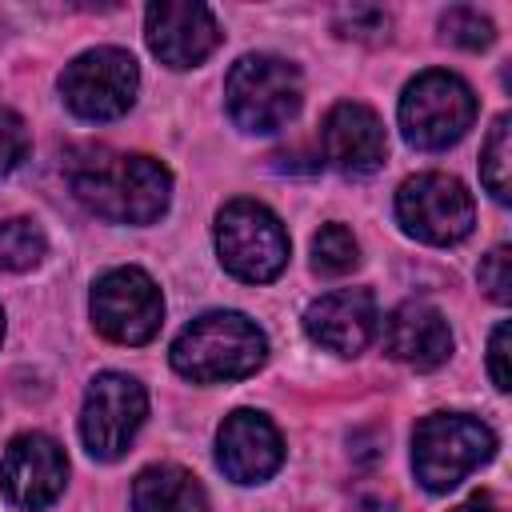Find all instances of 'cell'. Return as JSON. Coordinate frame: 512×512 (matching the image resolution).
Masks as SVG:
<instances>
[{
    "label": "cell",
    "mask_w": 512,
    "mask_h": 512,
    "mask_svg": "<svg viewBox=\"0 0 512 512\" xmlns=\"http://www.w3.org/2000/svg\"><path fill=\"white\" fill-rule=\"evenodd\" d=\"M312 264L316 272L324 276H344L360 264V248H356V236L344 228V224H324L312 240Z\"/></svg>",
    "instance_id": "d6986e66"
},
{
    "label": "cell",
    "mask_w": 512,
    "mask_h": 512,
    "mask_svg": "<svg viewBox=\"0 0 512 512\" xmlns=\"http://www.w3.org/2000/svg\"><path fill=\"white\" fill-rule=\"evenodd\" d=\"M64 480H68V460L52 436L24 432L4 448L0 484L16 508H24V512L48 508L64 492Z\"/></svg>",
    "instance_id": "8fae6325"
},
{
    "label": "cell",
    "mask_w": 512,
    "mask_h": 512,
    "mask_svg": "<svg viewBox=\"0 0 512 512\" xmlns=\"http://www.w3.org/2000/svg\"><path fill=\"white\" fill-rule=\"evenodd\" d=\"M300 72L296 64L256 52L232 64L228 84H224V100L232 120L244 132H280L296 112H300Z\"/></svg>",
    "instance_id": "277c9868"
},
{
    "label": "cell",
    "mask_w": 512,
    "mask_h": 512,
    "mask_svg": "<svg viewBox=\"0 0 512 512\" xmlns=\"http://www.w3.org/2000/svg\"><path fill=\"white\" fill-rule=\"evenodd\" d=\"M0 336H4V316H0Z\"/></svg>",
    "instance_id": "4316f807"
},
{
    "label": "cell",
    "mask_w": 512,
    "mask_h": 512,
    "mask_svg": "<svg viewBox=\"0 0 512 512\" xmlns=\"http://www.w3.org/2000/svg\"><path fill=\"white\" fill-rule=\"evenodd\" d=\"M68 184L76 200L112 224H152L164 216L172 196V176L160 160L140 152L88 148L68 164Z\"/></svg>",
    "instance_id": "6da1fadb"
},
{
    "label": "cell",
    "mask_w": 512,
    "mask_h": 512,
    "mask_svg": "<svg viewBox=\"0 0 512 512\" xmlns=\"http://www.w3.org/2000/svg\"><path fill=\"white\" fill-rule=\"evenodd\" d=\"M388 12L380 8H368V4H356V8H340L336 12V32L348 36V40H364V44H380L388 40Z\"/></svg>",
    "instance_id": "7402d4cb"
},
{
    "label": "cell",
    "mask_w": 512,
    "mask_h": 512,
    "mask_svg": "<svg viewBox=\"0 0 512 512\" xmlns=\"http://www.w3.org/2000/svg\"><path fill=\"white\" fill-rule=\"evenodd\" d=\"M476 120V96L472 88L444 68L420 72L404 96H400V128L412 148H448L456 144Z\"/></svg>",
    "instance_id": "5b68a950"
},
{
    "label": "cell",
    "mask_w": 512,
    "mask_h": 512,
    "mask_svg": "<svg viewBox=\"0 0 512 512\" xmlns=\"http://www.w3.org/2000/svg\"><path fill=\"white\" fill-rule=\"evenodd\" d=\"M376 300L368 288H336L320 300L308 304L304 312V328L308 336L340 356H356L368 348V340L376 336Z\"/></svg>",
    "instance_id": "9a60e30c"
},
{
    "label": "cell",
    "mask_w": 512,
    "mask_h": 512,
    "mask_svg": "<svg viewBox=\"0 0 512 512\" xmlns=\"http://www.w3.org/2000/svg\"><path fill=\"white\" fill-rule=\"evenodd\" d=\"M452 512H500V508H496V500H492L488 492H480V496L464 500V504H460V508H452Z\"/></svg>",
    "instance_id": "484cf974"
},
{
    "label": "cell",
    "mask_w": 512,
    "mask_h": 512,
    "mask_svg": "<svg viewBox=\"0 0 512 512\" xmlns=\"http://www.w3.org/2000/svg\"><path fill=\"white\" fill-rule=\"evenodd\" d=\"M140 68L124 48H88L60 72V96L80 120H116L132 108Z\"/></svg>",
    "instance_id": "52a82bcc"
},
{
    "label": "cell",
    "mask_w": 512,
    "mask_h": 512,
    "mask_svg": "<svg viewBox=\"0 0 512 512\" xmlns=\"http://www.w3.org/2000/svg\"><path fill=\"white\" fill-rule=\"evenodd\" d=\"M144 36L148 48L168 64V68H196L208 60L220 44V24L212 8L192 4V0H160L144 12Z\"/></svg>",
    "instance_id": "7c38bea8"
},
{
    "label": "cell",
    "mask_w": 512,
    "mask_h": 512,
    "mask_svg": "<svg viewBox=\"0 0 512 512\" xmlns=\"http://www.w3.org/2000/svg\"><path fill=\"white\" fill-rule=\"evenodd\" d=\"M512 120L508 116H496L488 140H484V152H480V176H484V188L504 204L508 200V160H512V144H508V128Z\"/></svg>",
    "instance_id": "ffe728a7"
},
{
    "label": "cell",
    "mask_w": 512,
    "mask_h": 512,
    "mask_svg": "<svg viewBox=\"0 0 512 512\" xmlns=\"http://www.w3.org/2000/svg\"><path fill=\"white\" fill-rule=\"evenodd\" d=\"M384 352L408 368H440L452 356V332L448 320L424 304V300H408L400 308H392V316L384 320Z\"/></svg>",
    "instance_id": "2e32d148"
},
{
    "label": "cell",
    "mask_w": 512,
    "mask_h": 512,
    "mask_svg": "<svg viewBox=\"0 0 512 512\" xmlns=\"http://www.w3.org/2000/svg\"><path fill=\"white\" fill-rule=\"evenodd\" d=\"M264 356L268 340L244 312H204L172 340V368L196 384L252 376Z\"/></svg>",
    "instance_id": "7a4b0ae2"
},
{
    "label": "cell",
    "mask_w": 512,
    "mask_h": 512,
    "mask_svg": "<svg viewBox=\"0 0 512 512\" xmlns=\"http://www.w3.org/2000/svg\"><path fill=\"white\" fill-rule=\"evenodd\" d=\"M28 156V124L0 104V176H8Z\"/></svg>",
    "instance_id": "603a6c76"
},
{
    "label": "cell",
    "mask_w": 512,
    "mask_h": 512,
    "mask_svg": "<svg viewBox=\"0 0 512 512\" xmlns=\"http://www.w3.org/2000/svg\"><path fill=\"white\" fill-rule=\"evenodd\" d=\"M216 460H220V468H224L228 480H236V484H260V480H268L284 464V440H280V432L272 428L268 416L240 408V412H232L220 424Z\"/></svg>",
    "instance_id": "5bb4252c"
},
{
    "label": "cell",
    "mask_w": 512,
    "mask_h": 512,
    "mask_svg": "<svg viewBox=\"0 0 512 512\" xmlns=\"http://www.w3.org/2000/svg\"><path fill=\"white\" fill-rule=\"evenodd\" d=\"M48 252V240L36 220L12 216L0 224V268L8 272H32Z\"/></svg>",
    "instance_id": "ac0fdd59"
},
{
    "label": "cell",
    "mask_w": 512,
    "mask_h": 512,
    "mask_svg": "<svg viewBox=\"0 0 512 512\" xmlns=\"http://www.w3.org/2000/svg\"><path fill=\"white\" fill-rule=\"evenodd\" d=\"M92 320L116 344H148L164 320V296L140 268H112L92 288Z\"/></svg>",
    "instance_id": "30bf717a"
},
{
    "label": "cell",
    "mask_w": 512,
    "mask_h": 512,
    "mask_svg": "<svg viewBox=\"0 0 512 512\" xmlns=\"http://www.w3.org/2000/svg\"><path fill=\"white\" fill-rule=\"evenodd\" d=\"M148 416V396L140 388V380L124 376V372H100L88 392H84V408H80V436L84 448L96 460H116L128 452L132 436L140 432Z\"/></svg>",
    "instance_id": "9c48e42d"
},
{
    "label": "cell",
    "mask_w": 512,
    "mask_h": 512,
    "mask_svg": "<svg viewBox=\"0 0 512 512\" xmlns=\"http://www.w3.org/2000/svg\"><path fill=\"white\" fill-rule=\"evenodd\" d=\"M496 452V436L488 424L464 412L424 416L412 432V468L428 492L456 488L472 468H480Z\"/></svg>",
    "instance_id": "3957f363"
},
{
    "label": "cell",
    "mask_w": 512,
    "mask_h": 512,
    "mask_svg": "<svg viewBox=\"0 0 512 512\" xmlns=\"http://www.w3.org/2000/svg\"><path fill=\"white\" fill-rule=\"evenodd\" d=\"M480 288L496 300V304H508L512 300V252L500 244L484 256L480 264Z\"/></svg>",
    "instance_id": "cb8c5ba5"
},
{
    "label": "cell",
    "mask_w": 512,
    "mask_h": 512,
    "mask_svg": "<svg viewBox=\"0 0 512 512\" xmlns=\"http://www.w3.org/2000/svg\"><path fill=\"white\" fill-rule=\"evenodd\" d=\"M440 32H444V40H452V44H460V48H488L492 40H496V28H492V20L488 16H480L476 8H448L444 12V20H440Z\"/></svg>",
    "instance_id": "44dd1931"
},
{
    "label": "cell",
    "mask_w": 512,
    "mask_h": 512,
    "mask_svg": "<svg viewBox=\"0 0 512 512\" xmlns=\"http://www.w3.org/2000/svg\"><path fill=\"white\" fill-rule=\"evenodd\" d=\"M320 148H324V160L336 172H344V176H368V172H376L384 164L388 136H384L380 116L368 104L344 100V104H336L324 116Z\"/></svg>",
    "instance_id": "4fadbf2b"
},
{
    "label": "cell",
    "mask_w": 512,
    "mask_h": 512,
    "mask_svg": "<svg viewBox=\"0 0 512 512\" xmlns=\"http://www.w3.org/2000/svg\"><path fill=\"white\" fill-rule=\"evenodd\" d=\"M132 508L136 512H208V496L188 468L152 464L132 484Z\"/></svg>",
    "instance_id": "e0dca14e"
},
{
    "label": "cell",
    "mask_w": 512,
    "mask_h": 512,
    "mask_svg": "<svg viewBox=\"0 0 512 512\" xmlns=\"http://www.w3.org/2000/svg\"><path fill=\"white\" fill-rule=\"evenodd\" d=\"M488 372H492V384L500 392L512 388V376H508V320H500L492 328V340H488Z\"/></svg>",
    "instance_id": "d4e9b609"
},
{
    "label": "cell",
    "mask_w": 512,
    "mask_h": 512,
    "mask_svg": "<svg viewBox=\"0 0 512 512\" xmlns=\"http://www.w3.org/2000/svg\"><path fill=\"white\" fill-rule=\"evenodd\" d=\"M396 216H400L404 232L424 244H456L476 224L468 188L444 172L408 176L396 192Z\"/></svg>",
    "instance_id": "ba28073f"
},
{
    "label": "cell",
    "mask_w": 512,
    "mask_h": 512,
    "mask_svg": "<svg viewBox=\"0 0 512 512\" xmlns=\"http://www.w3.org/2000/svg\"><path fill=\"white\" fill-rule=\"evenodd\" d=\"M216 252L224 268L248 284H268L288 264V232L256 200H232L216 216Z\"/></svg>",
    "instance_id": "8992f818"
}]
</instances>
